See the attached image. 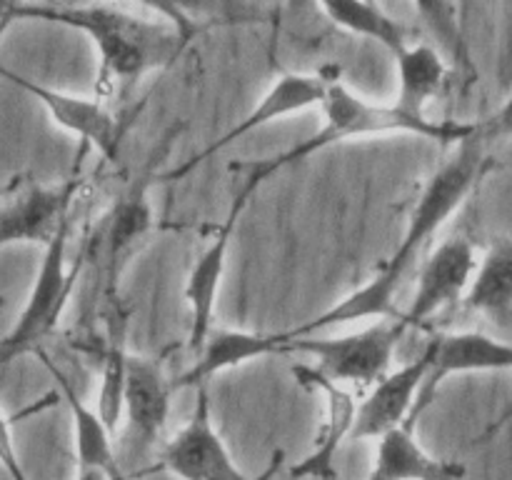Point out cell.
Instances as JSON below:
<instances>
[{"label":"cell","instance_id":"4","mask_svg":"<svg viewBox=\"0 0 512 480\" xmlns=\"http://www.w3.org/2000/svg\"><path fill=\"white\" fill-rule=\"evenodd\" d=\"M68 235L70 220L60 228L53 243L45 248L28 303L13 330L0 340V368L28 350H38L40 340H45L58 328L60 315L68 305L75 280L80 275V265H83V258H80L73 268H68V260H65L68 258Z\"/></svg>","mask_w":512,"mask_h":480},{"label":"cell","instance_id":"10","mask_svg":"<svg viewBox=\"0 0 512 480\" xmlns=\"http://www.w3.org/2000/svg\"><path fill=\"white\" fill-rule=\"evenodd\" d=\"M173 393V380L165 378L160 363L130 355L123 390V443L130 455L148 453L158 443L168 420Z\"/></svg>","mask_w":512,"mask_h":480},{"label":"cell","instance_id":"29","mask_svg":"<svg viewBox=\"0 0 512 480\" xmlns=\"http://www.w3.org/2000/svg\"><path fill=\"white\" fill-rule=\"evenodd\" d=\"M0 305H3V298H0Z\"/></svg>","mask_w":512,"mask_h":480},{"label":"cell","instance_id":"25","mask_svg":"<svg viewBox=\"0 0 512 480\" xmlns=\"http://www.w3.org/2000/svg\"><path fill=\"white\" fill-rule=\"evenodd\" d=\"M0 463H3V468L8 470L10 480H28V475H25L23 465H20V460H18V453H15V448H13V438H10V423L3 418V413H0Z\"/></svg>","mask_w":512,"mask_h":480},{"label":"cell","instance_id":"12","mask_svg":"<svg viewBox=\"0 0 512 480\" xmlns=\"http://www.w3.org/2000/svg\"><path fill=\"white\" fill-rule=\"evenodd\" d=\"M153 165L125 188V193L115 200L113 210L108 215V228H105V253H103V273H105V300L120 298V278L125 268L133 260L135 250L140 248L153 228V205H150V180H153Z\"/></svg>","mask_w":512,"mask_h":480},{"label":"cell","instance_id":"19","mask_svg":"<svg viewBox=\"0 0 512 480\" xmlns=\"http://www.w3.org/2000/svg\"><path fill=\"white\" fill-rule=\"evenodd\" d=\"M463 303L498 328H512V238H495L488 245Z\"/></svg>","mask_w":512,"mask_h":480},{"label":"cell","instance_id":"13","mask_svg":"<svg viewBox=\"0 0 512 480\" xmlns=\"http://www.w3.org/2000/svg\"><path fill=\"white\" fill-rule=\"evenodd\" d=\"M248 203L250 200L243 198V195H233V205H230L228 210V218L218 225L215 235L210 238L208 248L198 255V260H195L193 270H190L188 275L185 300H188L190 310L188 345L193 358L203 350L205 340H208V335L215 330V303H218V290L220 283H223L225 258H228L230 240H233L240 213H243Z\"/></svg>","mask_w":512,"mask_h":480},{"label":"cell","instance_id":"16","mask_svg":"<svg viewBox=\"0 0 512 480\" xmlns=\"http://www.w3.org/2000/svg\"><path fill=\"white\" fill-rule=\"evenodd\" d=\"M38 353L40 358H43V363L48 365L50 373H53L60 395H63L65 405H68L70 410V418H73L78 473H103L108 480H130L128 475H125L123 465H120L118 453H115L113 430L105 425V420L100 418L98 410L85 405V400L80 398V393L73 388V383L50 363L48 355H45L43 350H38Z\"/></svg>","mask_w":512,"mask_h":480},{"label":"cell","instance_id":"26","mask_svg":"<svg viewBox=\"0 0 512 480\" xmlns=\"http://www.w3.org/2000/svg\"><path fill=\"white\" fill-rule=\"evenodd\" d=\"M480 125H483L485 138H512V90L505 103L495 110L493 118Z\"/></svg>","mask_w":512,"mask_h":480},{"label":"cell","instance_id":"8","mask_svg":"<svg viewBox=\"0 0 512 480\" xmlns=\"http://www.w3.org/2000/svg\"><path fill=\"white\" fill-rule=\"evenodd\" d=\"M335 73H338V68H323V70H318V73L280 75V78L270 85L268 93L260 98V103L255 105V108L250 110L243 120H238V123H235L228 133L220 135V138L215 140V143H210L208 148L200 150V153H195L188 163L180 165L178 170H173V173H170V178H183V175H188L190 170H195L198 165H203L205 160L213 158L215 153L230 148L235 140L245 138L248 133H253V130L273 123V120L288 118V115H295V113H303V110L313 108V105H318L320 108L325 93H328L330 78H333Z\"/></svg>","mask_w":512,"mask_h":480},{"label":"cell","instance_id":"2","mask_svg":"<svg viewBox=\"0 0 512 480\" xmlns=\"http://www.w3.org/2000/svg\"><path fill=\"white\" fill-rule=\"evenodd\" d=\"M320 110H323V125H320L318 133L300 140L298 145L283 150L280 155H273V158L240 165V188L235 195H243V198L250 200L255 190L265 180L273 178L275 173L295 163H303V160L313 158L315 153H323V150L350 138L410 133L428 140H440V143L448 145H458L473 133H478L480 128V123H463V120H433L428 115L415 118V115L403 113L395 103H370V100H365L363 95L350 90L340 80V70L330 78L328 93H325L323 103H320Z\"/></svg>","mask_w":512,"mask_h":480},{"label":"cell","instance_id":"20","mask_svg":"<svg viewBox=\"0 0 512 480\" xmlns=\"http://www.w3.org/2000/svg\"><path fill=\"white\" fill-rule=\"evenodd\" d=\"M398 63V105L403 113L425 118V108L430 100L438 98L448 85L450 68L443 53L430 43L410 45L408 50L395 58Z\"/></svg>","mask_w":512,"mask_h":480},{"label":"cell","instance_id":"15","mask_svg":"<svg viewBox=\"0 0 512 480\" xmlns=\"http://www.w3.org/2000/svg\"><path fill=\"white\" fill-rule=\"evenodd\" d=\"M435 358L428 380L420 390L415 405V420L433 403L440 383L455 373H495V370H512V343L493 338V335L463 330V333H445L433 338Z\"/></svg>","mask_w":512,"mask_h":480},{"label":"cell","instance_id":"18","mask_svg":"<svg viewBox=\"0 0 512 480\" xmlns=\"http://www.w3.org/2000/svg\"><path fill=\"white\" fill-rule=\"evenodd\" d=\"M463 475V465L433 458L415 440L413 428L403 425L378 440L375 463L365 480H463Z\"/></svg>","mask_w":512,"mask_h":480},{"label":"cell","instance_id":"23","mask_svg":"<svg viewBox=\"0 0 512 480\" xmlns=\"http://www.w3.org/2000/svg\"><path fill=\"white\" fill-rule=\"evenodd\" d=\"M420 15H423L425 25L430 28V33L438 38L440 48L453 58L455 68L465 70L470 68V55H468V43L463 38V30L458 23V5L450 3H418L415 5Z\"/></svg>","mask_w":512,"mask_h":480},{"label":"cell","instance_id":"6","mask_svg":"<svg viewBox=\"0 0 512 480\" xmlns=\"http://www.w3.org/2000/svg\"><path fill=\"white\" fill-rule=\"evenodd\" d=\"M80 190V178L60 185H43L33 178L15 180L0 203V248L10 243H40L48 248L70 220V205Z\"/></svg>","mask_w":512,"mask_h":480},{"label":"cell","instance_id":"22","mask_svg":"<svg viewBox=\"0 0 512 480\" xmlns=\"http://www.w3.org/2000/svg\"><path fill=\"white\" fill-rule=\"evenodd\" d=\"M320 10L338 28L360 35V38L375 40L395 58L410 48V28L385 13L380 5L363 3V0H330V3H320Z\"/></svg>","mask_w":512,"mask_h":480},{"label":"cell","instance_id":"11","mask_svg":"<svg viewBox=\"0 0 512 480\" xmlns=\"http://www.w3.org/2000/svg\"><path fill=\"white\" fill-rule=\"evenodd\" d=\"M0 75L18 85L20 90L33 95L35 100L45 105L50 118L60 125V128L70 130L83 140V148H95L105 160L113 163L120 153V138H123V123L105 108L103 100L98 98H78V95L60 93V90L40 85L35 80L23 78V75L13 73V70L0 65Z\"/></svg>","mask_w":512,"mask_h":480},{"label":"cell","instance_id":"7","mask_svg":"<svg viewBox=\"0 0 512 480\" xmlns=\"http://www.w3.org/2000/svg\"><path fill=\"white\" fill-rule=\"evenodd\" d=\"M478 258L475 248L463 235L445 238L418 270V288H415L410 308L403 310V323L410 328H420L435 313L460 303L468 295L473 283Z\"/></svg>","mask_w":512,"mask_h":480},{"label":"cell","instance_id":"3","mask_svg":"<svg viewBox=\"0 0 512 480\" xmlns=\"http://www.w3.org/2000/svg\"><path fill=\"white\" fill-rule=\"evenodd\" d=\"M408 333L403 315L393 320H375L358 333L340 338H295L283 333V353H308L315 358V370L333 383L375 385L388 375L398 343Z\"/></svg>","mask_w":512,"mask_h":480},{"label":"cell","instance_id":"1","mask_svg":"<svg viewBox=\"0 0 512 480\" xmlns=\"http://www.w3.org/2000/svg\"><path fill=\"white\" fill-rule=\"evenodd\" d=\"M148 15L130 5L93 3H13L10 18H38L68 25L93 40L98 50L95 98H113L155 70H165L183 55L200 25L183 5H145Z\"/></svg>","mask_w":512,"mask_h":480},{"label":"cell","instance_id":"17","mask_svg":"<svg viewBox=\"0 0 512 480\" xmlns=\"http://www.w3.org/2000/svg\"><path fill=\"white\" fill-rule=\"evenodd\" d=\"M283 353V335L280 333H248V330H213L205 340L203 350L195 355V363L180 378L173 380L175 390L208 385L215 373L238 368L250 360L265 355Z\"/></svg>","mask_w":512,"mask_h":480},{"label":"cell","instance_id":"14","mask_svg":"<svg viewBox=\"0 0 512 480\" xmlns=\"http://www.w3.org/2000/svg\"><path fill=\"white\" fill-rule=\"evenodd\" d=\"M295 378L308 388L318 390L325 398V425L315 438L313 450L290 468L293 480H333L335 478V455H338L343 440H350L353 433L355 415H358V403L348 390L340 388L315 368L300 365L293 370Z\"/></svg>","mask_w":512,"mask_h":480},{"label":"cell","instance_id":"27","mask_svg":"<svg viewBox=\"0 0 512 480\" xmlns=\"http://www.w3.org/2000/svg\"><path fill=\"white\" fill-rule=\"evenodd\" d=\"M75 480H108L103 473H78Z\"/></svg>","mask_w":512,"mask_h":480},{"label":"cell","instance_id":"5","mask_svg":"<svg viewBox=\"0 0 512 480\" xmlns=\"http://www.w3.org/2000/svg\"><path fill=\"white\" fill-rule=\"evenodd\" d=\"M198 403L178 435L160 448V465L180 480H275L285 465L278 450L260 475H245L230 458L223 438L213 425L208 385H198Z\"/></svg>","mask_w":512,"mask_h":480},{"label":"cell","instance_id":"28","mask_svg":"<svg viewBox=\"0 0 512 480\" xmlns=\"http://www.w3.org/2000/svg\"><path fill=\"white\" fill-rule=\"evenodd\" d=\"M10 10H13V3H0V23L10 18Z\"/></svg>","mask_w":512,"mask_h":480},{"label":"cell","instance_id":"21","mask_svg":"<svg viewBox=\"0 0 512 480\" xmlns=\"http://www.w3.org/2000/svg\"><path fill=\"white\" fill-rule=\"evenodd\" d=\"M105 353H103V380H100L98 413L110 430H118L123 420V390L128 375V313L120 298L105 300Z\"/></svg>","mask_w":512,"mask_h":480},{"label":"cell","instance_id":"9","mask_svg":"<svg viewBox=\"0 0 512 480\" xmlns=\"http://www.w3.org/2000/svg\"><path fill=\"white\" fill-rule=\"evenodd\" d=\"M433 358L435 343L430 340L418 358L375 383L363 403H358L350 440H380L390 430L403 428V425L415 428V405L433 368Z\"/></svg>","mask_w":512,"mask_h":480},{"label":"cell","instance_id":"24","mask_svg":"<svg viewBox=\"0 0 512 480\" xmlns=\"http://www.w3.org/2000/svg\"><path fill=\"white\" fill-rule=\"evenodd\" d=\"M503 10V30H500V50H498V75L505 88L512 85V5H500Z\"/></svg>","mask_w":512,"mask_h":480}]
</instances>
